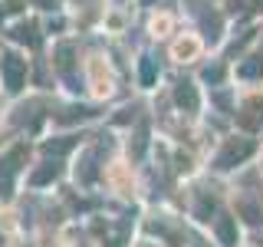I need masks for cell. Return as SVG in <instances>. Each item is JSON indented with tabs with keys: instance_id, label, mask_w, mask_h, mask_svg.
I'll list each match as a JSON object with an SVG mask.
<instances>
[{
	"instance_id": "obj_1",
	"label": "cell",
	"mask_w": 263,
	"mask_h": 247,
	"mask_svg": "<svg viewBox=\"0 0 263 247\" xmlns=\"http://www.w3.org/2000/svg\"><path fill=\"white\" fill-rule=\"evenodd\" d=\"M194 53H197V40H181V43L175 46V56H178V60H191Z\"/></svg>"
},
{
	"instance_id": "obj_2",
	"label": "cell",
	"mask_w": 263,
	"mask_h": 247,
	"mask_svg": "<svg viewBox=\"0 0 263 247\" xmlns=\"http://www.w3.org/2000/svg\"><path fill=\"white\" fill-rule=\"evenodd\" d=\"M171 27V20H168V16H161V20H155V30H168Z\"/></svg>"
}]
</instances>
